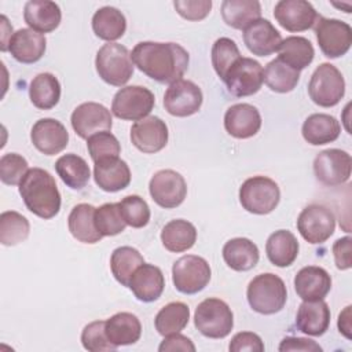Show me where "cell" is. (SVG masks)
Masks as SVG:
<instances>
[{"label":"cell","instance_id":"603a6c76","mask_svg":"<svg viewBox=\"0 0 352 352\" xmlns=\"http://www.w3.org/2000/svg\"><path fill=\"white\" fill-rule=\"evenodd\" d=\"M331 289V278L329 272L316 265L301 268L294 276V290L304 301L323 300Z\"/></svg>","mask_w":352,"mask_h":352},{"label":"cell","instance_id":"d6986e66","mask_svg":"<svg viewBox=\"0 0 352 352\" xmlns=\"http://www.w3.org/2000/svg\"><path fill=\"white\" fill-rule=\"evenodd\" d=\"M33 146L45 155H55L65 150L69 133L65 125L55 118H40L30 131Z\"/></svg>","mask_w":352,"mask_h":352},{"label":"cell","instance_id":"11a10c76","mask_svg":"<svg viewBox=\"0 0 352 352\" xmlns=\"http://www.w3.org/2000/svg\"><path fill=\"white\" fill-rule=\"evenodd\" d=\"M351 308H352L351 305L345 307V309L338 316V330L348 340H351V329H352V324H351Z\"/></svg>","mask_w":352,"mask_h":352},{"label":"cell","instance_id":"6da1fadb","mask_svg":"<svg viewBox=\"0 0 352 352\" xmlns=\"http://www.w3.org/2000/svg\"><path fill=\"white\" fill-rule=\"evenodd\" d=\"M131 58L147 77L169 84L182 80L190 62L188 52L176 43L140 41L133 47Z\"/></svg>","mask_w":352,"mask_h":352},{"label":"cell","instance_id":"f5cc1de1","mask_svg":"<svg viewBox=\"0 0 352 352\" xmlns=\"http://www.w3.org/2000/svg\"><path fill=\"white\" fill-rule=\"evenodd\" d=\"M160 352H173V351H183V352H195V345L192 341L180 334V333H173L169 336H165L162 342L158 346Z\"/></svg>","mask_w":352,"mask_h":352},{"label":"cell","instance_id":"ffe728a7","mask_svg":"<svg viewBox=\"0 0 352 352\" xmlns=\"http://www.w3.org/2000/svg\"><path fill=\"white\" fill-rule=\"evenodd\" d=\"M224 128L232 138L249 139L260 131L261 116L253 104L236 103L227 109Z\"/></svg>","mask_w":352,"mask_h":352},{"label":"cell","instance_id":"7dc6e473","mask_svg":"<svg viewBox=\"0 0 352 352\" xmlns=\"http://www.w3.org/2000/svg\"><path fill=\"white\" fill-rule=\"evenodd\" d=\"M106 320H95L88 323L82 331H81V344L82 346L89 352H107L117 349L116 345H113L104 330Z\"/></svg>","mask_w":352,"mask_h":352},{"label":"cell","instance_id":"f546056e","mask_svg":"<svg viewBox=\"0 0 352 352\" xmlns=\"http://www.w3.org/2000/svg\"><path fill=\"white\" fill-rule=\"evenodd\" d=\"M223 258L234 271H249L256 267L260 252L256 243L248 238H232L223 246Z\"/></svg>","mask_w":352,"mask_h":352},{"label":"cell","instance_id":"9a60e30c","mask_svg":"<svg viewBox=\"0 0 352 352\" xmlns=\"http://www.w3.org/2000/svg\"><path fill=\"white\" fill-rule=\"evenodd\" d=\"M202 91L190 80H177L172 82L164 95L165 110L175 117H188L202 106Z\"/></svg>","mask_w":352,"mask_h":352},{"label":"cell","instance_id":"277c9868","mask_svg":"<svg viewBox=\"0 0 352 352\" xmlns=\"http://www.w3.org/2000/svg\"><path fill=\"white\" fill-rule=\"evenodd\" d=\"M95 67L99 77L114 87L126 84L133 74L131 52L125 45L118 43H107L99 48L95 58Z\"/></svg>","mask_w":352,"mask_h":352},{"label":"cell","instance_id":"681fc988","mask_svg":"<svg viewBox=\"0 0 352 352\" xmlns=\"http://www.w3.org/2000/svg\"><path fill=\"white\" fill-rule=\"evenodd\" d=\"M173 7L187 21H201L208 16L212 8L210 0H175Z\"/></svg>","mask_w":352,"mask_h":352},{"label":"cell","instance_id":"4dcf8cb0","mask_svg":"<svg viewBox=\"0 0 352 352\" xmlns=\"http://www.w3.org/2000/svg\"><path fill=\"white\" fill-rule=\"evenodd\" d=\"M95 209L96 208L89 204H78L69 214V231L78 242L92 245L102 239V234L95 226Z\"/></svg>","mask_w":352,"mask_h":352},{"label":"cell","instance_id":"cb8c5ba5","mask_svg":"<svg viewBox=\"0 0 352 352\" xmlns=\"http://www.w3.org/2000/svg\"><path fill=\"white\" fill-rule=\"evenodd\" d=\"M128 287L139 301H155L161 297L165 287L164 274L160 267L144 263L135 271Z\"/></svg>","mask_w":352,"mask_h":352},{"label":"cell","instance_id":"2e32d148","mask_svg":"<svg viewBox=\"0 0 352 352\" xmlns=\"http://www.w3.org/2000/svg\"><path fill=\"white\" fill-rule=\"evenodd\" d=\"M70 122L74 132L81 139H88L98 132L110 131L113 118L110 110L103 104L96 102H85L73 110Z\"/></svg>","mask_w":352,"mask_h":352},{"label":"cell","instance_id":"ab89813d","mask_svg":"<svg viewBox=\"0 0 352 352\" xmlns=\"http://www.w3.org/2000/svg\"><path fill=\"white\" fill-rule=\"evenodd\" d=\"M142 264H144L143 256L132 246H120L113 250L110 257L111 274L117 282L126 287L132 275Z\"/></svg>","mask_w":352,"mask_h":352},{"label":"cell","instance_id":"7bdbcfd3","mask_svg":"<svg viewBox=\"0 0 352 352\" xmlns=\"http://www.w3.org/2000/svg\"><path fill=\"white\" fill-rule=\"evenodd\" d=\"M95 226L102 236H114L121 234L126 223L121 213L120 202L103 204L95 209Z\"/></svg>","mask_w":352,"mask_h":352},{"label":"cell","instance_id":"1f68e13d","mask_svg":"<svg viewBox=\"0 0 352 352\" xmlns=\"http://www.w3.org/2000/svg\"><path fill=\"white\" fill-rule=\"evenodd\" d=\"M298 241L287 230H278L272 232L265 243V253L268 260L280 268L289 267L298 256Z\"/></svg>","mask_w":352,"mask_h":352},{"label":"cell","instance_id":"3957f363","mask_svg":"<svg viewBox=\"0 0 352 352\" xmlns=\"http://www.w3.org/2000/svg\"><path fill=\"white\" fill-rule=\"evenodd\" d=\"M246 297L253 311L261 315H272L285 307L287 290L285 282L278 275L265 272L249 282Z\"/></svg>","mask_w":352,"mask_h":352},{"label":"cell","instance_id":"5b68a950","mask_svg":"<svg viewBox=\"0 0 352 352\" xmlns=\"http://www.w3.org/2000/svg\"><path fill=\"white\" fill-rule=\"evenodd\" d=\"M194 324L208 338H224L234 327V315L226 301L210 297L198 304Z\"/></svg>","mask_w":352,"mask_h":352},{"label":"cell","instance_id":"30bf717a","mask_svg":"<svg viewBox=\"0 0 352 352\" xmlns=\"http://www.w3.org/2000/svg\"><path fill=\"white\" fill-rule=\"evenodd\" d=\"M315 34L320 51L331 59L345 55L352 44V29L346 22L340 19L318 15Z\"/></svg>","mask_w":352,"mask_h":352},{"label":"cell","instance_id":"60d3db41","mask_svg":"<svg viewBox=\"0 0 352 352\" xmlns=\"http://www.w3.org/2000/svg\"><path fill=\"white\" fill-rule=\"evenodd\" d=\"M300 80V72L287 66L279 58L267 63L264 69V81L268 88L278 94L293 91Z\"/></svg>","mask_w":352,"mask_h":352},{"label":"cell","instance_id":"816d5d0a","mask_svg":"<svg viewBox=\"0 0 352 352\" xmlns=\"http://www.w3.org/2000/svg\"><path fill=\"white\" fill-rule=\"evenodd\" d=\"M351 245L352 239L351 236L340 238L333 245V256L334 261L338 270H349L352 267V258H351Z\"/></svg>","mask_w":352,"mask_h":352},{"label":"cell","instance_id":"52a82bcc","mask_svg":"<svg viewBox=\"0 0 352 352\" xmlns=\"http://www.w3.org/2000/svg\"><path fill=\"white\" fill-rule=\"evenodd\" d=\"M308 94L320 107H333L345 94V81L341 72L331 63H320L311 76Z\"/></svg>","mask_w":352,"mask_h":352},{"label":"cell","instance_id":"ee69618b","mask_svg":"<svg viewBox=\"0 0 352 352\" xmlns=\"http://www.w3.org/2000/svg\"><path fill=\"white\" fill-rule=\"evenodd\" d=\"M212 65L217 76L224 80L230 67L241 58L238 45L228 37H220L212 47Z\"/></svg>","mask_w":352,"mask_h":352},{"label":"cell","instance_id":"f907efd6","mask_svg":"<svg viewBox=\"0 0 352 352\" xmlns=\"http://www.w3.org/2000/svg\"><path fill=\"white\" fill-rule=\"evenodd\" d=\"M228 349L231 352H243V351H250V352H263L264 351V344L256 333L252 331H241L236 333L228 345Z\"/></svg>","mask_w":352,"mask_h":352},{"label":"cell","instance_id":"8d00e7d4","mask_svg":"<svg viewBox=\"0 0 352 352\" xmlns=\"http://www.w3.org/2000/svg\"><path fill=\"white\" fill-rule=\"evenodd\" d=\"M92 30L99 38L111 43L124 36L126 30V19L120 10L106 6L94 14Z\"/></svg>","mask_w":352,"mask_h":352},{"label":"cell","instance_id":"e575fe53","mask_svg":"<svg viewBox=\"0 0 352 352\" xmlns=\"http://www.w3.org/2000/svg\"><path fill=\"white\" fill-rule=\"evenodd\" d=\"M278 52V58L297 72L309 66L315 56L311 41L301 36H289L282 40Z\"/></svg>","mask_w":352,"mask_h":352},{"label":"cell","instance_id":"ac0fdd59","mask_svg":"<svg viewBox=\"0 0 352 352\" xmlns=\"http://www.w3.org/2000/svg\"><path fill=\"white\" fill-rule=\"evenodd\" d=\"M274 16L283 29L304 32L315 25L318 12L305 0H280L275 4Z\"/></svg>","mask_w":352,"mask_h":352},{"label":"cell","instance_id":"b9f144b4","mask_svg":"<svg viewBox=\"0 0 352 352\" xmlns=\"http://www.w3.org/2000/svg\"><path fill=\"white\" fill-rule=\"evenodd\" d=\"M30 224L25 216L15 210L0 214V242L4 246H15L29 236Z\"/></svg>","mask_w":352,"mask_h":352},{"label":"cell","instance_id":"f35d334b","mask_svg":"<svg viewBox=\"0 0 352 352\" xmlns=\"http://www.w3.org/2000/svg\"><path fill=\"white\" fill-rule=\"evenodd\" d=\"M190 320V308L184 302L173 301L164 305L154 319V326L158 334L169 336L180 333Z\"/></svg>","mask_w":352,"mask_h":352},{"label":"cell","instance_id":"7402d4cb","mask_svg":"<svg viewBox=\"0 0 352 352\" xmlns=\"http://www.w3.org/2000/svg\"><path fill=\"white\" fill-rule=\"evenodd\" d=\"M94 164V179L100 190L116 192L124 190L131 183L129 166L121 158L109 157Z\"/></svg>","mask_w":352,"mask_h":352},{"label":"cell","instance_id":"db71d44e","mask_svg":"<svg viewBox=\"0 0 352 352\" xmlns=\"http://www.w3.org/2000/svg\"><path fill=\"white\" fill-rule=\"evenodd\" d=\"M280 352L289 351H304V352H322V346L309 338L302 337H286L280 341L279 348Z\"/></svg>","mask_w":352,"mask_h":352},{"label":"cell","instance_id":"484cf974","mask_svg":"<svg viewBox=\"0 0 352 352\" xmlns=\"http://www.w3.org/2000/svg\"><path fill=\"white\" fill-rule=\"evenodd\" d=\"M296 326L308 336H323L330 326V308L323 300L304 301L300 304Z\"/></svg>","mask_w":352,"mask_h":352},{"label":"cell","instance_id":"bcb514c9","mask_svg":"<svg viewBox=\"0 0 352 352\" xmlns=\"http://www.w3.org/2000/svg\"><path fill=\"white\" fill-rule=\"evenodd\" d=\"M120 206L126 226L133 228H142L147 226L151 213L147 202L142 197L128 195L121 199Z\"/></svg>","mask_w":352,"mask_h":352},{"label":"cell","instance_id":"f6af8a7d","mask_svg":"<svg viewBox=\"0 0 352 352\" xmlns=\"http://www.w3.org/2000/svg\"><path fill=\"white\" fill-rule=\"evenodd\" d=\"M87 148L94 162L109 157H118L121 153L120 142L110 131H102L89 136L87 139Z\"/></svg>","mask_w":352,"mask_h":352},{"label":"cell","instance_id":"7c38bea8","mask_svg":"<svg viewBox=\"0 0 352 352\" xmlns=\"http://www.w3.org/2000/svg\"><path fill=\"white\" fill-rule=\"evenodd\" d=\"M223 81L231 95L236 98L250 96L260 91L264 82V69L257 60L241 56L230 67Z\"/></svg>","mask_w":352,"mask_h":352},{"label":"cell","instance_id":"ba28073f","mask_svg":"<svg viewBox=\"0 0 352 352\" xmlns=\"http://www.w3.org/2000/svg\"><path fill=\"white\" fill-rule=\"evenodd\" d=\"M210 265L199 256L187 254L177 258L172 267V280L183 294H195L204 290L210 280Z\"/></svg>","mask_w":352,"mask_h":352},{"label":"cell","instance_id":"836d02e7","mask_svg":"<svg viewBox=\"0 0 352 352\" xmlns=\"http://www.w3.org/2000/svg\"><path fill=\"white\" fill-rule=\"evenodd\" d=\"M197 241V230L192 223L176 219L166 223L161 231V242L164 248L173 253H182L194 246Z\"/></svg>","mask_w":352,"mask_h":352},{"label":"cell","instance_id":"9f6ffc18","mask_svg":"<svg viewBox=\"0 0 352 352\" xmlns=\"http://www.w3.org/2000/svg\"><path fill=\"white\" fill-rule=\"evenodd\" d=\"M333 6H336V7H338V8H345V12H346V14L351 12V3H346V4H344V3H342V4H336V3H334Z\"/></svg>","mask_w":352,"mask_h":352},{"label":"cell","instance_id":"83f0119b","mask_svg":"<svg viewBox=\"0 0 352 352\" xmlns=\"http://www.w3.org/2000/svg\"><path fill=\"white\" fill-rule=\"evenodd\" d=\"M104 330L109 341L116 346L135 344L142 336L140 320L131 312H118L109 318Z\"/></svg>","mask_w":352,"mask_h":352},{"label":"cell","instance_id":"f1b7e54d","mask_svg":"<svg viewBox=\"0 0 352 352\" xmlns=\"http://www.w3.org/2000/svg\"><path fill=\"white\" fill-rule=\"evenodd\" d=\"M341 132V125L330 114L315 113L307 117L302 124L301 133L305 142L312 146H320L337 140Z\"/></svg>","mask_w":352,"mask_h":352},{"label":"cell","instance_id":"74e56055","mask_svg":"<svg viewBox=\"0 0 352 352\" xmlns=\"http://www.w3.org/2000/svg\"><path fill=\"white\" fill-rule=\"evenodd\" d=\"M29 98L40 110L55 107L60 99V84L51 73H40L30 81Z\"/></svg>","mask_w":352,"mask_h":352},{"label":"cell","instance_id":"8fae6325","mask_svg":"<svg viewBox=\"0 0 352 352\" xmlns=\"http://www.w3.org/2000/svg\"><path fill=\"white\" fill-rule=\"evenodd\" d=\"M336 217L333 212L319 204L305 206L297 219V230L300 235L312 245L326 242L334 232Z\"/></svg>","mask_w":352,"mask_h":352},{"label":"cell","instance_id":"e0dca14e","mask_svg":"<svg viewBox=\"0 0 352 352\" xmlns=\"http://www.w3.org/2000/svg\"><path fill=\"white\" fill-rule=\"evenodd\" d=\"M131 142L142 153H158L168 143V126L160 117L147 116L131 126Z\"/></svg>","mask_w":352,"mask_h":352},{"label":"cell","instance_id":"d590c367","mask_svg":"<svg viewBox=\"0 0 352 352\" xmlns=\"http://www.w3.org/2000/svg\"><path fill=\"white\" fill-rule=\"evenodd\" d=\"M55 170L62 182L73 190L84 188L91 177L87 161L74 153L59 157L55 162Z\"/></svg>","mask_w":352,"mask_h":352},{"label":"cell","instance_id":"5bb4252c","mask_svg":"<svg viewBox=\"0 0 352 352\" xmlns=\"http://www.w3.org/2000/svg\"><path fill=\"white\" fill-rule=\"evenodd\" d=\"M148 191L153 201L165 209L177 208L187 195L184 177L173 169H162L154 173L148 183Z\"/></svg>","mask_w":352,"mask_h":352},{"label":"cell","instance_id":"d4e9b609","mask_svg":"<svg viewBox=\"0 0 352 352\" xmlns=\"http://www.w3.org/2000/svg\"><path fill=\"white\" fill-rule=\"evenodd\" d=\"M45 47L47 40L44 34L33 29H19L8 41V51L12 58L26 65L40 60L45 52Z\"/></svg>","mask_w":352,"mask_h":352},{"label":"cell","instance_id":"44dd1931","mask_svg":"<svg viewBox=\"0 0 352 352\" xmlns=\"http://www.w3.org/2000/svg\"><path fill=\"white\" fill-rule=\"evenodd\" d=\"M243 43L253 55L268 56L279 50L282 36L268 19L260 18L243 29Z\"/></svg>","mask_w":352,"mask_h":352},{"label":"cell","instance_id":"d6a6232c","mask_svg":"<svg viewBox=\"0 0 352 352\" xmlns=\"http://www.w3.org/2000/svg\"><path fill=\"white\" fill-rule=\"evenodd\" d=\"M260 16L261 6L257 0H224L221 3V18L234 29L243 30Z\"/></svg>","mask_w":352,"mask_h":352},{"label":"cell","instance_id":"4316f807","mask_svg":"<svg viewBox=\"0 0 352 352\" xmlns=\"http://www.w3.org/2000/svg\"><path fill=\"white\" fill-rule=\"evenodd\" d=\"M23 19L30 29L38 33H50L55 30L62 19L60 8L50 0H30L25 4Z\"/></svg>","mask_w":352,"mask_h":352},{"label":"cell","instance_id":"9c48e42d","mask_svg":"<svg viewBox=\"0 0 352 352\" xmlns=\"http://www.w3.org/2000/svg\"><path fill=\"white\" fill-rule=\"evenodd\" d=\"M154 103V94L148 88L128 85L116 92L111 102V113L121 120L139 121L150 114Z\"/></svg>","mask_w":352,"mask_h":352},{"label":"cell","instance_id":"7a4b0ae2","mask_svg":"<svg viewBox=\"0 0 352 352\" xmlns=\"http://www.w3.org/2000/svg\"><path fill=\"white\" fill-rule=\"evenodd\" d=\"M19 194L28 210L44 220L55 217L60 209V192L45 169H29L19 183Z\"/></svg>","mask_w":352,"mask_h":352},{"label":"cell","instance_id":"8992f818","mask_svg":"<svg viewBox=\"0 0 352 352\" xmlns=\"http://www.w3.org/2000/svg\"><path fill=\"white\" fill-rule=\"evenodd\" d=\"M280 191L278 184L267 176L246 179L239 188L242 208L253 214H268L279 204Z\"/></svg>","mask_w":352,"mask_h":352},{"label":"cell","instance_id":"c3c4849f","mask_svg":"<svg viewBox=\"0 0 352 352\" xmlns=\"http://www.w3.org/2000/svg\"><path fill=\"white\" fill-rule=\"evenodd\" d=\"M29 170L28 161L16 154L8 153L0 158V179L4 184L16 186L25 177Z\"/></svg>","mask_w":352,"mask_h":352},{"label":"cell","instance_id":"4fadbf2b","mask_svg":"<svg viewBox=\"0 0 352 352\" xmlns=\"http://www.w3.org/2000/svg\"><path fill=\"white\" fill-rule=\"evenodd\" d=\"M351 170L352 158L346 151L340 148L323 150L314 160V173L316 179L329 187L348 182Z\"/></svg>","mask_w":352,"mask_h":352}]
</instances>
